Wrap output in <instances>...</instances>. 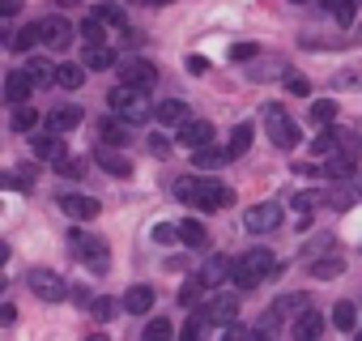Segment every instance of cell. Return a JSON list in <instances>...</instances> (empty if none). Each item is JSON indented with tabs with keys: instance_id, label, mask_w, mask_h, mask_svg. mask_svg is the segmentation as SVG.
Masks as SVG:
<instances>
[{
	"instance_id": "1",
	"label": "cell",
	"mask_w": 362,
	"mask_h": 341,
	"mask_svg": "<svg viewBox=\"0 0 362 341\" xmlns=\"http://www.w3.org/2000/svg\"><path fill=\"white\" fill-rule=\"evenodd\" d=\"M269 273H277V256H273L269 248H252V252H243V256L235 260L230 282H235L239 290H256Z\"/></svg>"
},
{
	"instance_id": "2",
	"label": "cell",
	"mask_w": 362,
	"mask_h": 341,
	"mask_svg": "<svg viewBox=\"0 0 362 341\" xmlns=\"http://www.w3.org/2000/svg\"><path fill=\"white\" fill-rule=\"evenodd\" d=\"M107 103H111V111L124 115L128 124H145V120L153 115L149 103H145V90H136V86H128V81H119V86L107 94Z\"/></svg>"
},
{
	"instance_id": "3",
	"label": "cell",
	"mask_w": 362,
	"mask_h": 341,
	"mask_svg": "<svg viewBox=\"0 0 362 341\" xmlns=\"http://www.w3.org/2000/svg\"><path fill=\"white\" fill-rule=\"evenodd\" d=\"M69 252H73L86 269H94V273H103V269L111 265V248H107L98 235H86V231H69Z\"/></svg>"
},
{
	"instance_id": "4",
	"label": "cell",
	"mask_w": 362,
	"mask_h": 341,
	"mask_svg": "<svg viewBox=\"0 0 362 341\" xmlns=\"http://www.w3.org/2000/svg\"><path fill=\"white\" fill-rule=\"evenodd\" d=\"M358 154H362L358 137H354V132H341V141H337V149H332V158H328V166H324V175H328V180H349L354 170H358Z\"/></svg>"
},
{
	"instance_id": "5",
	"label": "cell",
	"mask_w": 362,
	"mask_h": 341,
	"mask_svg": "<svg viewBox=\"0 0 362 341\" xmlns=\"http://www.w3.org/2000/svg\"><path fill=\"white\" fill-rule=\"evenodd\" d=\"M264 128H269V137H273L277 149H294V145H298V124L286 115L281 103H269V107H264Z\"/></svg>"
},
{
	"instance_id": "6",
	"label": "cell",
	"mask_w": 362,
	"mask_h": 341,
	"mask_svg": "<svg viewBox=\"0 0 362 341\" xmlns=\"http://www.w3.org/2000/svg\"><path fill=\"white\" fill-rule=\"evenodd\" d=\"M26 282H30L35 299H43V303H60V299H69V282H64L60 273H52V269H35Z\"/></svg>"
},
{
	"instance_id": "7",
	"label": "cell",
	"mask_w": 362,
	"mask_h": 341,
	"mask_svg": "<svg viewBox=\"0 0 362 341\" xmlns=\"http://www.w3.org/2000/svg\"><path fill=\"white\" fill-rule=\"evenodd\" d=\"M39 30H43V47H52V52H64L69 43H73V26H69V18H60V13H52V18H39Z\"/></svg>"
},
{
	"instance_id": "8",
	"label": "cell",
	"mask_w": 362,
	"mask_h": 341,
	"mask_svg": "<svg viewBox=\"0 0 362 341\" xmlns=\"http://www.w3.org/2000/svg\"><path fill=\"white\" fill-rule=\"evenodd\" d=\"M243 226H247L252 235H269V231H277V226H281V205H273V201L252 205V209L243 214Z\"/></svg>"
},
{
	"instance_id": "9",
	"label": "cell",
	"mask_w": 362,
	"mask_h": 341,
	"mask_svg": "<svg viewBox=\"0 0 362 341\" xmlns=\"http://www.w3.org/2000/svg\"><path fill=\"white\" fill-rule=\"evenodd\" d=\"M119 77H124L128 86H136V90H153V86H158V69H153L149 60H141V56H132V60L119 69Z\"/></svg>"
},
{
	"instance_id": "10",
	"label": "cell",
	"mask_w": 362,
	"mask_h": 341,
	"mask_svg": "<svg viewBox=\"0 0 362 341\" xmlns=\"http://www.w3.org/2000/svg\"><path fill=\"white\" fill-rule=\"evenodd\" d=\"M98 141H103V145L124 149V145L132 141V124H128L124 115H107V120H98Z\"/></svg>"
},
{
	"instance_id": "11",
	"label": "cell",
	"mask_w": 362,
	"mask_h": 341,
	"mask_svg": "<svg viewBox=\"0 0 362 341\" xmlns=\"http://www.w3.org/2000/svg\"><path fill=\"white\" fill-rule=\"evenodd\" d=\"M39 86H35V77L26 73V69H13L9 77H5V98L13 103V107H22V103H30V94H35Z\"/></svg>"
},
{
	"instance_id": "12",
	"label": "cell",
	"mask_w": 362,
	"mask_h": 341,
	"mask_svg": "<svg viewBox=\"0 0 362 341\" xmlns=\"http://www.w3.org/2000/svg\"><path fill=\"white\" fill-rule=\"evenodd\" d=\"M56 205H60L69 218H77V222H94V218H98V201H94V197H81V192H64Z\"/></svg>"
},
{
	"instance_id": "13",
	"label": "cell",
	"mask_w": 362,
	"mask_h": 341,
	"mask_svg": "<svg viewBox=\"0 0 362 341\" xmlns=\"http://www.w3.org/2000/svg\"><path fill=\"white\" fill-rule=\"evenodd\" d=\"M205 316H209V324H239V299L235 294H218V299H209L205 303Z\"/></svg>"
},
{
	"instance_id": "14",
	"label": "cell",
	"mask_w": 362,
	"mask_h": 341,
	"mask_svg": "<svg viewBox=\"0 0 362 341\" xmlns=\"http://www.w3.org/2000/svg\"><path fill=\"white\" fill-rule=\"evenodd\" d=\"M64 132H56V128H47V132H35L30 137V149H35V158H47V162H60L64 158V141H60Z\"/></svg>"
},
{
	"instance_id": "15",
	"label": "cell",
	"mask_w": 362,
	"mask_h": 341,
	"mask_svg": "<svg viewBox=\"0 0 362 341\" xmlns=\"http://www.w3.org/2000/svg\"><path fill=\"white\" fill-rule=\"evenodd\" d=\"M214 141V124L209 120H184L179 124V145H188V149H201Z\"/></svg>"
},
{
	"instance_id": "16",
	"label": "cell",
	"mask_w": 362,
	"mask_h": 341,
	"mask_svg": "<svg viewBox=\"0 0 362 341\" xmlns=\"http://www.w3.org/2000/svg\"><path fill=\"white\" fill-rule=\"evenodd\" d=\"M94 158H98V166L107 170V175H115V180H124V175H132V166H128V158L115 149V145H103L98 141V149H94Z\"/></svg>"
},
{
	"instance_id": "17",
	"label": "cell",
	"mask_w": 362,
	"mask_h": 341,
	"mask_svg": "<svg viewBox=\"0 0 362 341\" xmlns=\"http://www.w3.org/2000/svg\"><path fill=\"white\" fill-rule=\"evenodd\" d=\"M230 201H235V192L226 184H218V180H205L201 184V209H226Z\"/></svg>"
},
{
	"instance_id": "18",
	"label": "cell",
	"mask_w": 362,
	"mask_h": 341,
	"mask_svg": "<svg viewBox=\"0 0 362 341\" xmlns=\"http://www.w3.org/2000/svg\"><path fill=\"white\" fill-rule=\"evenodd\" d=\"M230 269H235V260H226V256H209V260L197 269V277H201L205 286H222V282L230 277Z\"/></svg>"
},
{
	"instance_id": "19",
	"label": "cell",
	"mask_w": 362,
	"mask_h": 341,
	"mask_svg": "<svg viewBox=\"0 0 362 341\" xmlns=\"http://www.w3.org/2000/svg\"><path fill=\"white\" fill-rule=\"evenodd\" d=\"M153 115H158V120H162L166 128H179L184 120H192V115H188V103H184V98H166V103H158V107H153Z\"/></svg>"
},
{
	"instance_id": "20",
	"label": "cell",
	"mask_w": 362,
	"mask_h": 341,
	"mask_svg": "<svg viewBox=\"0 0 362 341\" xmlns=\"http://www.w3.org/2000/svg\"><path fill=\"white\" fill-rule=\"evenodd\" d=\"M226 158H230V149H218L214 141H209V145H201V149H192L197 170H218V166H226Z\"/></svg>"
},
{
	"instance_id": "21",
	"label": "cell",
	"mask_w": 362,
	"mask_h": 341,
	"mask_svg": "<svg viewBox=\"0 0 362 341\" xmlns=\"http://www.w3.org/2000/svg\"><path fill=\"white\" fill-rule=\"evenodd\" d=\"M320 333H324V316H320V311H311V307H307V311H298V316H294V337L315 341Z\"/></svg>"
},
{
	"instance_id": "22",
	"label": "cell",
	"mask_w": 362,
	"mask_h": 341,
	"mask_svg": "<svg viewBox=\"0 0 362 341\" xmlns=\"http://www.w3.org/2000/svg\"><path fill=\"white\" fill-rule=\"evenodd\" d=\"M149 307H153V290H149V286H128V294H124V311L145 316Z\"/></svg>"
},
{
	"instance_id": "23",
	"label": "cell",
	"mask_w": 362,
	"mask_h": 341,
	"mask_svg": "<svg viewBox=\"0 0 362 341\" xmlns=\"http://www.w3.org/2000/svg\"><path fill=\"white\" fill-rule=\"evenodd\" d=\"M201 184H205V180H192V175H179V180H175V197L184 201V205H192V209H201Z\"/></svg>"
},
{
	"instance_id": "24",
	"label": "cell",
	"mask_w": 362,
	"mask_h": 341,
	"mask_svg": "<svg viewBox=\"0 0 362 341\" xmlns=\"http://www.w3.org/2000/svg\"><path fill=\"white\" fill-rule=\"evenodd\" d=\"M77 124H81V107H56L47 115V128H56V132H73Z\"/></svg>"
},
{
	"instance_id": "25",
	"label": "cell",
	"mask_w": 362,
	"mask_h": 341,
	"mask_svg": "<svg viewBox=\"0 0 362 341\" xmlns=\"http://www.w3.org/2000/svg\"><path fill=\"white\" fill-rule=\"evenodd\" d=\"M56 69H60V64H52V60H43V56H30V60H26V73L35 77V86H52V81H56Z\"/></svg>"
},
{
	"instance_id": "26",
	"label": "cell",
	"mask_w": 362,
	"mask_h": 341,
	"mask_svg": "<svg viewBox=\"0 0 362 341\" xmlns=\"http://www.w3.org/2000/svg\"><path fill=\"white\" fill-rule=\"evenodd\" d=\"M252 137H256V128H252V124H235V128H230V145H226V149H230V158H243V154L252 149Z\"/></svg>"
},
{
	"instance_id": "27",
	"label": "cell",
	"mask_w": 362,
	"mask_h": 341,
	"mask_svg": "<svg viewBox=\"0 0 362 341\" xmlns=\"http://www.w3.org/2000/svg\"><path fill=\"white\" fill-rule=\"evenodd\" d=\"M332 328L337 333H354L358 328V311H354V303H332Z\"/></svg>"
},
{
	"instance_id": "28",
	"label": "cell",
	"mask_w": 362,
	"mask_h": 341,
	"mask_svg": "<svg viewBox=\"0 0 362 341\" xmlns=\"http://www.w3.org/2000/svg\"><path fill=\"white\" fill-rule=\"evenodd\" d=\"M179 235H184V243H188V248H197V252H205V243H209V231H205L197 218L179 222Z\"/></svg>"
},
{
	"instance_id": "29",
	"label": "cell",
	"mask_w": 362,
	"mask_h": 341,
	"mask_svg": "<svg viewBox=\"0 0 362 341\" xmlns=\"http://www.w3.org/2000/svg\"><path fill=\"white\" fill-rule=\"evenodd\" d=\"M111 64H115V52H111L107 43H90V47H86V69H98V73H103V69H111Z\"/></svg>"
},
{
	"instance_id": "30",
	"label": "cell",
	"mask_w": 362,
	"mask_h": 341,
	"mask_svg": "<svg viewBox=\"0 0 362 341\" xmlns=\"http://www.w3.org/2000/svg\"><path fill=\"white\" fill-rule=\"evenodd\" d=\"M81 81H86V64H60L56 69V86L60 90H81Z\"/></svg>"
},
{
	"instance_id": "31",
	"label": "cell",
	"mask_w": 362,
	"mask_h": 341,
	"mask_svg": "<svg viewBox=\"0 0 362 341\" xmlns=\"http://www.w3.org/2000/svg\"><path fill=\"white\" fill-rule=\"evenodd\" d=\"M311 273H315L320 282H332L337 273H345V260H341V256H315V260H311Z\"/></svg>"
},
{
	"instance_id": "32",
	"label": "cell",
	"mask_w": 362,
	"mask_h": 341,
	"mask_svg": "<svg viewBox=\"0 0 362 341\" xmlns=\"http://www.w3.org/2000/svg\"><path fill=\"white\" fill-rule=\"evenodd\" d=\"M94 13H98V18H103L111 30H124V26H128L124 9H119V5H111V0H98V5H94Z\"/></svg>"
},
{
	"instance_id": "33",
	"label": "cell",
	"mask_w": 362,
	"mask_h": 341,
	"mask_svg": "<svg viewBox=\"0 0 362 341\" xmlns=\"http://www.w3.org/2000/svg\"><path fill=\"white\" fill-rule=\"evenodd\" d=\"M320 9H324L328 18H337L341 26H349V22H354V0H320Z\"/></svg>"
},
{
	"instance_id": "34",
	"label": "cell",
	"mask_w": 362,
	"mask_h": 341,
	"mask_svg": "<svg viewBox=\"0 0 362 341\" xmlns=\"http://www.w3.org/2000/svg\"><path fill=\"white\" fill-rule=\"evenodd\" d=\"M307 115H311V124H315V128H328V124L337 120V103H332V98H320V103H311V111H307Z\"/></svg>"
},
{
	"instance_id": "35",
	"label": "cell",
	"mask_w": 362,
	"mask_h": 341,
	"mask_svg": "<svg viewBox=\"0 0 362 341\" xmlns=\"http://www.w3.org/2000/svg\"><path fill=\"white\" fill-rule=\"evenodd\" d=\"M9 43H13L18 52H30L35 43H43V30H39V22H30V26H22V30H18V35L9 39Z\"/></svg>"
},
{
	"instance_id": "36",
	"label": "cell",
	"mask_w": 362,
	"mask_h": 341,
	"mask_svg": "<svg viewBox=\"0 0 362 341\" xmlns=\"http://www.w3.org/2000/svg\"><path fill=\"white\" fill-rule=\"evenodd\" d=\"M35 128H39V111L26 107V103L13 107V132H35Z\"/></svg>"
},
{
	"instance_id": "37",
	"label": "cell",
	"mask_w": 362,
	"mask_h": 341,
	"mask_svg": "<svg viewBox=\"0 0 362 341\" xmlns=\"http://www.w3.org/2000/svg\"><path fill=\"white\" fill-rule=\"evenodd\" d=\"M77 35H86V43H103V35H107V22L98 18V13H90L86 22H81V30Z\"/></svg>"
},
{
	"instance_id": "38",
	"label": "cell",
	"mask_w": 362,
	"mask_h": 341,
	"mask_svg": "<svg viewBox=\"0 0 362 341\" xmlns=\"http://www.w3.org/2000/svg\"><path fill=\"white\" fill-rule=\"evenodd\" d=\"M56 170H60L64 180H86V158H60Z\"/></svg>"
},
{
	"instance_id": "39",
	"label": "cell",
	"mask_w": 362,
	"mask_h": 341,
	"mask_svg": "<svg viewBox=\"0 0 362 341\" xmlns=\"http://www.w3.org/2000/svg\"><path fill=\"white\" fill-rule=\"evenodd\" d=\"M315 205H328V197H324V192H298V197H294V209H298V214H311Z\"/></svg>"
},
{
	"instance_id": "40",
	"label": "cell",
	"mask_w": 362,
	"mask_h": 341,
	"mask_svg": "<svg viewBox=\"0 0 362 341\" xmlns=\"http://www.w3.org/2000/svg\"><path fill=\"white\" fill-rule=\"evenodd\" d=\"M307 307H311V303H307L303 294H286V299H281L273 311H281V316H298V311H307Z\"/></svg>"
},
{
	"instance_id": "41",
	"label": "cell",
	"mask_w": 362,
	"mask_h": 341,
	"mask_svg": "<svg viewBox=\"0 0 362 341\" xmlns=\"http://www.w3.org/2000/svg\"><path fill=\"white\" fill-rule=\"evenodd\" d=\"M115 307H119V303H115V299H107V294H103V299H94V303H90V316H94V320H103V324H107V320H111V316H115Z\"/></svg>"
},
{
	"instance_id": "42",
	"label": "cell",
	"mask_w": 362,
	"mask_h": 341,
	"mask_svg": "<svg viewBox=\"0 0 362 341\" xmlns=\"http://www.w3.org/2000/svg\"><path fill=\"white\" fill-rule=\"evenodd\" d=\"M201 299H205V282H201V277L179 290V303H184V307H192V303H201Z\"/></svg>"
},
{
	"instance_id": "43",
	"label": "cell",
	"mask_w": 362,
	"mask_h": 341,
	"mask_svg": "<svg viewBox=\"0 0 362 341\" xmlns=\"http://www.w3.org/2000/svg\"><path fill=\"white\" fill-rule=\"evenodd\" d=\"M337 141H341V132H337V128H320V137H315V154H332V149H337Z\"/></svg>"
},
{
	"instance_id": "44",
	"label": "cell",
	"mask_w": 362,
	"mask_h": 341,
	"mask_svg": "<svg viewBox=\"0 0 362 341\" xmlns=\"http://www.w3.org/2000/svg\"><path fill=\"white\" fill-rule=\"evenodd\" d=\"M175 328H170V320H149L145 324V341H162V337H170Z\"/></svg>"
},
{
	"instance_id": "45",
	"label": "cell",
	"mask_w": 362,
	"mask_h": 341,
	"mask_svg": "<svg viewBox=\"0 0 362 341\" xmlns=\"http://www.w3.org/2000/svg\"><path fill=\"white\" fill-rule=\"evenodd\" d=\"M5 184H9V188H30V184H35V166H18V175H9Z\"/></svg>"
},
{
	"instance_id": "46",
	"label": "cell",
	"mask_w": 362,
	"mask_h": 341,
	"mask_svg": "<svg viewBox=\"0 0 362 341\" xmlns=\"http://www.w3.org/2000/svg\"><path fill=\"white\" fill-rule=\"evenodd\" d=\"M153 239L158 243H175V239H184V235H179V226H170V222H158L153 226Z\"/></svg>"
},
{
	"instance_id": "47",
	"label": "cell",
	"mask_w": 362,
	"mask_h": 341,
	"mask_svg": "<svg viewBox=\"0 0 362 341\" xmlns=\"http://www.w3.org/2000/svg\"><path fill=\"white\" fill-rule=\"evenodd\" d=\"M205 324H209V316H192L179 333H184V337H201V333H205Z\"/></svg>"
},
{
	"instance_id": "48",
	"label": "cell",
	"mask_w": 362,
	"mask_h": 341,
	"mask_svg": "<svg viewBox=\"0 0 362 341\" xmlns=\"http://www.w3.org/2000/svg\"><path fill=\"white\" fill-rule=\"evenodd\" d=\"M328 205H332V209H341V214H345V209H349V205H354V197H349V192H345V188H337V192H328Z\"/></svg>"
},
{
	"instance_id": "49",
	"label": "cell",
	"mask_w": 362,
	"mask_h": 341,
	"mask_svg": "<svg viewBox=\"0 0 362 341\" xmlns=\"http://www.w3.org/2000/svg\"><path fill=\"white\" fill-rule=\"evenodd\" d=\"M252 56H256V43H235V47H230V60H235V64H239V60H252Z\"/></svg>"
},
{
	"instance_id": "50",
	"label": "cell",
	"mask_w": 362,
	"mask_h": 341,
	"mask_svg": "<svg viewBox=\"0 0 362 341\" xmlns=\"http://www.w3.org/2000/svg\"><path fill=\"white\" fill-rule=\"evenodd\" d=\"M205 69H209V60H201V56H188V73H197V77H201Z\"/></svg>"
},
{
	"instance_id": "51",
	"label": "cell",
	"mask_w": 362,
	"mask_h": 341,
	"mask_svg": "<svg viewBox=\"0 0 362 341\" xmlns=\"http://www.w3.org/2000/svg\"><path fill=\"white\" fill-rule=\"evenodd\" d=\"M311 86H307V77H290V94H307Z\"/></svg>"
},
{
	"instance_id": "52",
	"label": "cell",
	"mask_w": 362,
	"mask_h": 341,
	"mask_svg": "<svg viewBox=\"0 0 362 341\" xmlns=\"http://www.w3.org/2000/svg\"><path fill=\"white\" fill-rule=\"evenodd\" d=\"M149 149H153V154H166V149H170V141H166V137H153V141H149Z\"/></svg>"
},
{
	"instance_id": "53",
	"label": "cell",
	"mask_w": 362,
	"mask_h": 341,
	"mask_svg": "<svg viewBox=\"0 0 362 341\" xmlns=\"http://www.w3.org/2000/svg\"><path fill=\"white\" fill-rule=\"evenodd\" d=\"M18 9H22V0H5V18H13Z\"/></svg>"
},
{
	"instance_id": "54",
	"label": "cell",
	"mask_w": 362,
	"mask_h": 341,
	"mask_svg": "<svg viewBox=\"0 0 362 341\" xmlns=\"http://www.w3.org/2000/svg\"><path fill=\"white\" fill-rule=\"evenodd\" d=\"M136 5H153L158 9V5H170V0H136Z\"/></svg>"
},
{
	"instance_id": "55",
	"label": "cell",
	"mask_w": 362,
	"mask_h": 341,
	"mask_svg": "<svg viewBox=\"0 0 362 341\" xmlns=\"http://www.w3.org/2000/svg\"><path fill=\"white\" fill-rule=\"evenodd\" d=\"M56 5H77V0H56Z\"/></svg>"
},
{
	"instance_id": "56",
	"label": "cell",
	"mask_w": 362,
	"mask_h": 341,
	"mask_svg": "<svg viewBox=\"0 0 362 341\" xmlns=\"http://www.w3.org/2000/svg\"><path fill=\"white\" fill-rule=\"evenodd\" d=\"M294 5H307V0H294Z\"/></svg>"
}]
</instances>
